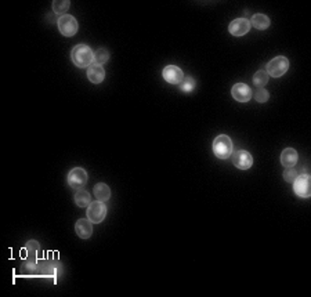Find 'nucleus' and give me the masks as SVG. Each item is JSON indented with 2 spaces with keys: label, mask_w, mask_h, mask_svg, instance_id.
Masks as SVG:
<instances>
[{
  "label": "nucleus",
  "mask_w": 311,
  "mask_h": 297,
  "mask_svg": "<svg viewBox=\"0 0 311 297\" xmlns=\"http://www.w3.org/2000/svg\"><path fill=\"white\" fill-rule=\"evenodd\" d=\"M297 161H299V154L296 152V149L293 148H285L281 154V163L282 166L286 167H295Z\"/></svg>",
  "instance_id": "nucleus-14"
},
{
  "label": "nucleus",
  "mask_w": 311,
  "mask_h": 297,
  "mask_svg": "<svg viewBox=\"0 0 311 297\" xmlns=\"http://www.w3.org/2000/svg\"><path fill=\"white\" fill-rule=\"evenodd\" d=\"M35 267L36 260L35 259H32V257L25 259V262L22 263V271H25V272H32V271H35Z\"/></svg>",
  "instance_id": "nucleus-24"
},
{
  "label": "nucleus",
  "mask_w": 311,
  "mask_h": 297,
  "mask_svg": "<svg viewBox=\"0 0 311 297\" xmlns=\"http://www.w3.org/2000/svg\"><path fill=\"white\" fill-rule=\"evenodd\" d=\"M255 99L257 102H267L270 99V94L267 90H264V89H259L255 94Z\"/></svg>",
  "instance_id": "nucleus-25"
},
{
  "label": "nucleus",
  "mask_w": 311,
  "mask_h": 297,
  "mask_svg": "<svg viewBox=\"0 0 311 297\" xmlns=\"http://www.w3.org/2000/svg\"><path fill=\"white\" fill-rule=\"evenodd\" d=\"M289 69V60L286 57L279 56L273 58L267 64V75L271 78H281Z\"/></svg>",
  "instance_id": "nucleus-3"
},
{
  "label": "nucleus",
  "mask_w": 311,
  "mask_h": 297,
  "mask_svg": "<svg viewBox=\"0 0 311 297\" xmlns=\"http://www.w3.org/2000/svg\"><path fill=\"white\" fill-rule=\"evenodd\" d=\"M293 191L300 198L311 197V178L309 174H300L293 181Z\"/></svg>",
  "instance_id": "nucleus-7"
},
{
  "label": "nucleus",
  "mask_w": 311,
  "mask_h": 297,
  "mask_svg": "<svg viewBox=\"0 0 311 297\" xmlns=\"http://www.w3.org/2000/svg\"><path fill=\"white\" fill-rule=\"evenodd\" d=\"M69 7H71L69 0H54L53 1V11L58 15H65Z\"/></svg>",
  "instance_id": "nucleus-19"
},
{
  "label": "nucleus",
  "mask_w": 311,
  "mask_h": 297,
  "mask_svg": "<svg viewBox=\"0 0 311 297\" xmlns=\"http://www.w3.org/2000/svg\"><path fill=\"white\" fill-rule=\"evenodd\" d=\"M106 216V206L101 200L92 202L87 206V219L92 221L93 224H100Z\"/></svg>",
  "instance_id": "nucleus-5"
},
{
  "label": "nucleus",
  "mask_w": 311,
  "mask_h": 297,
  "mask_svg": "<svg viewBox=\"0 0 311 297\" xmlns=\"http://www.w3.org/2000/svg\"><path fill=\"white\" fill-rule=\"evenodd\" d=\"M269 75L266 71H257L253 76V83L255 86H257L259 89H263L264 86L269 83Z\"/></svg>",
  "instance_id": "nucleus-20"
},
{
  "label": "nucleus",
  "mask_w": 311,
  "mask_h": 297,
  "mask_svg": "<svg viewBox=\"0 0 311 297\" xmlns=\"http://www.w3.org/2000/svg\"><path fill=\"white\" fill-rule=\"evenodd\" d=\"M93 194L96 195L97 200H101V202H106L108 199L111 198V190L105 183H99V184L94 185Z\"/></svg>",
  "instance_id": "nucleus-15"
},
{
  "label": "nucleus",
  "mask_w": 311,
  "mask_h": 297,
  "mask_svg": "<svg viewBox=\"0 0 311 297\" xmlns=\"http://www.w3.org/2000/svg\"><path fill=\"white\" fill-rule=\"evenodd\" d=\"M162 76L170 85H178L184 79V72L176 65H168L163 68Z\"/></svg>",
  "instance_id": "nucleus-10"
},
{
  "label": "nucleus",
  "mask_w": 311,
  "mask_h": 297,
  "mask_svg": "<svg viewBox=\"0 0 311 297\" xmlns=\"http://www.w3.org/2000/svg\"><path fill=\"white\" fill-rule=\"evenodd\" d=\"M297 176L299 174H297V171L293 167H286V169L283 170V180L286 183H293Z\"/></svg>",
  "instance_id": "nucleus-22"
},
{
  "label": "nucleus",
  "mask_w": 311,
  "mask_h": 297,
  "mask_svg": "<svg viewBox=\"0 0 311 297\" xmlns=\"http://www.w3.org/2000/svg\"><path fill=\"white\" fill-rule=\"evenodd\" d=\"M233 163H234V166H235V167H238L240 170H247V169H250V167H252V165H253V158H252V155H250L247 151L241 149V151L234 152Z\"/></svg>",
  "instance_id": "nucleus-9"
},
{
  "label": "nucleus",
  "mask_w": 311,
  "mask_h": 297,
  "mask_svg": "<svg viewBox=\"0 0 311 297\" xmlns=\"http://www.w3.org/2000/svg\"><path fill=\"white\" fill-rule=\"evenodd\" d=\"M71 60L79 68H89L94 63V53L87 44H76L71 51Z\"/></svg>",
  "instance_id": "nucleus-1"
},
{
  "label": "nucleus",
  "mask_w": 311,
  "mask_h": 297,
  "mask_svg": "<svg viewBox=\"0 0 311 297\" xmlns=\"http://www.w3.org/2000/svg\"><path fill=\"white\" fill-rule=\"evenodd\" d=\"M252 25H250V21L246 20V18H237L234 21L230 22L228 25V32L233 36H237V37H241V36H245L250 31Z\"/></svg>",
  "instance_id": "nucleus-8"
},
{
  "label": "nucleus",
  "mask_w": 311,
  "mask_h": 297,
  "mask_svg": "<svg viewBox=\"0 0 311 297\" xmlns=\"http://www.w3.org/2000/svg\"><path fill=\"white\" fill-rule=\"evenodd\" d=\"M195 87H197V80L192 78V76H184L183 80L178 83V89L183 93H187V94L194 92Z\"/></svg>",
  "instance_id": "nucleus-17"
},
{
  "label": "nucleus",
  "mask_w": 311,
  "mask_h": 297,
  "mask_svg": "<svg viewBox=\"0 0 311 297\" xmlns=\"http://www.w3.org/2000/svg\"><path fill=\"white\" fill-rule=\"evenodd\" d=\"M57 27H58V31L61 32V35L67 36V37H72V36L76 35V32H78L79 24L75 17L65 14L58 18Z\"/></svg>",
  "instance_id": "nucleus-4"
},
{
  "label": "nucleus",
  "mask_w": 311,
  "mask_h": 297,
  "mask_svg": "<svg viewBox=\"0 0 311 297\" xmlns=\"http://www.w3.org/2000/svg\"><path fill=\"white\" fill-rule=\"evenodd\" d=\"M234 144L233 140L226 134H220L213 141V154L219 159H228L233 155Z\"/></svg>",
  "instance_id": "nucleus-2"
},
{
  "label": "nucleus",
  "mask_w": 311,
  "mask_h": 297,
  "mask_svg": "<svg viewBox=\"0 0 311 297\" xmlns=\"http://www.w3.org/2000/svg\"><path fill=\"white\" fill-rule=\"evenodd\" d=\"M75 231L78 233L79 238L89 239L93 233V223L89 219H80L75 224Z\"/></svg>",
  "instance_id": "nucleus-13"
},
{
  "label": "nucleus",
  "mask_w": 311,
  "mask_h": 297,
  "mask_svg": "<svg viewBox=\"0 0 311 297\" xmlns=\"http://www.w3.org/2000/svg\"><path fill=\"white\" fill-rule=\"evenodd\" d=\"M108 60H109V53L106 49H99L94 53V63L96 64H105Z\"/></svg>",
  "instance_id": "nucleus-21"
},
{
  "label": "nucleus",
  "mask_w": 311,
  "mask_h": 297,
  "mask_svg": "<svg viewBox=\"0 0 311 297\" xmlns=\"http://www.w3.org/2000/svg\"><path fill=\"white\" fill-rule=\"evenodd\" d=\"M75 203L79 206V207H86L92 203V197L90 194L85 190H79L76 194H75Z\"/></svg>",
  "instance_id": "nucleus-18"
},
{
  "label": "nucleus",
  "mask_w": 311,
  "mask_h": 297,
  "mask_svg": "<svg viewBox=\"0 0 311 297\" xmlns=\"http://www.w3.org/2000/svg\"><path fill=\"white\" fill-rule=\"evenodd\" d=\"M250 25L259 31H264L270 27V18L264 14H255L250 20Z\"/></svg>",
  "instance_id": "nucleus-16"
},
{
  "label": "nucleus",
  "mask_w": 311,
  "mask_h": 297,
  "mask_svg": "<svg viewBox=\"0 0 311 297\" xmlns=\"http://www.w3.org/2000/svg\"><path fill=\"white\" fill-rule=\"evenodd\" d=\"M86 75H87V79H89L92 83H94V85H100V83H103L104 79H105V69L103 68V65L93 63V64L87 68Z\"/></svg>",
  "instance_id": "nucleus-12"
},
{
  "label": "nucleus",
  "mask_w": 311,
  "mask_h": 297,
  "mask_svg": "<svg viewBox=\"0 0 311 297\" xmlns=\"http://www.w3.org/2000/svg\"><path fill=\"white\" fill-rule=\"evenodd\" d=\"M67 181H68V185L73 188V190H82L83 187L87 183V173H86L85 169L82 167H75L72 169L69 173H68V177H67Z\"/></svg>",
  "instance_id": "nucleus-6"
},
{
  "label": "nucleus",
  "mask_w": 311,
  "mask_h": 297,
  "mask_svg": "<svg viewBox=\"0 0 311 297\" xmlns=\"http://www.w3.org/2000/svg\"><path fill=\"white\" fill-rule=\"evenodd\" d=\"M231 94L238 102H247L252 99V89L245 83H235L231 89Z\"/></svg>",
  "instance_id": "nucleus-11"
},
{
  "label": "nucleus",
  "mask_w": 311,
  "mask_h": 297,
  "mask_svg": "<svg viewBox=\"0 0 311 297\" xmlns=\"http://www.w3.org/2000/svg\"><path fill=\"white\" fill-rule=\"evenodd\" d=\"M39 242H36V241H31L27 243V246H25V250H27V253H28V257H35L36 255V252L39 250Z\"/></svg>",
  "instance_id": "nucleus-23"
}]
</instances>
